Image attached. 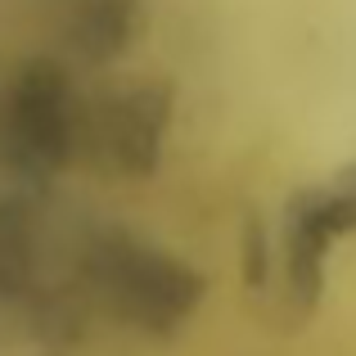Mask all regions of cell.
<instances>
[{"label":"cell","mask_w":356,"mask_h":356,"mask_svg":"<svg viewBox=\"0 0 356 356\" xmlns=\"http://www.w3.org/2000/svg\"><path fill=\"white\" fill-rule=\"evenodd\" d=\"M81 266L104 312L154 339H172L208 293V280L194 266H185L167 248L122 226L90 230L86 248H81Z\"/></svg>","instance_id":"obj_1"},{"label":"cell","mask_w":356,"mask_h":356,"mask_svg":"<svg viewBox=\"0 0 356 356\" xmlns=\"http://www.w3.org/2000/svg\"><path fill=\"white\" fill-rule=\"evenodd\" d=\"M72 122L77 99L72 81L59 63L32 59L23 63L14 90H9V154L23 172L54 176L72 158Z\"/></svg>","instance_id":"obj_2"},{"label":"cell","mask_w":356,"mask_h":356,"mask_svg":"<svg viewBox=\"0 0 356 356\" xmlns=\"http://www.w3.org/2000/svg\"><path fill=\"white\" fill-rule=\"evenodd\" d=\"M167 127H172V86L167 81H145V86H131L122 95L104 99L95 122V140L113 172L145 181L163 163Z\"/></svg>","instance_id":"obj_3"},{"label":"cell","mask_w":356,"mask_h":356,"mask_svg":"<svg viewBox=\"0 0 356 356\" xmlns=\"http://www.w3.org/2000/svg\"><path fill=\"white\" fill-rule=\"evenodd\" d=\"M339 243L330 217L321 208V190H302L284 208V284H289V312L312 316L325 293V266L330 248Z\"/></svg>","instance_id":"obj_4"},{"label":"cell","mask_w":356,"mask_h":356,"mask_svg":"<svg viewBox=\"0 0 356 356\" xmlns=\"http://www.w3.org/2000/svg\"><path fill=\"white\" fill-rule=\"evenodd\" d=\"M136 36V0H77L68 14V41L86 63H113Z\"/></svg>","instance_id":"obj_5"},{"label":"cell","mask_w":356,"mask_h":356,"mask_svg":"<svg viewBox=\"0 0 356 356\" xmlns=\"http://www.w3.org/2000/svg\"><path fill=\"white\" fill-rule=\"evenodd\" d=\"M36 275L32 212L18 199H0V298H18Z\"/></svg>","instance_id":"obj_6"},{"label":"cell","mask_w":356,"mask_h":356,"mask_svg":"<svg viewBox=\"0 0 356 356\" xmlns=\"http://www.w3.org/2000/svg\"><path fill=\"white\" fill-rule=\"evenodd\" d=\"M321 208L330 217L334 235H356V163L343 167L330 185H321Z\"/></svg>","instance_id":"obj_7"},{"label":"cell","mask_w":356,"mask_h":356,"mask_svg":"<svg viewBox=\"0 0 356 356\" xmlns=\"http://www.w3.org/2000/svg\"><path fill=\"white\" fill-rule=\"evenodd\" d=\"M266 226H261L257 217H248L243 221V284L257 293V289H266Z\"/></svg>","instance_id":"obj_8"}]
</instances>
